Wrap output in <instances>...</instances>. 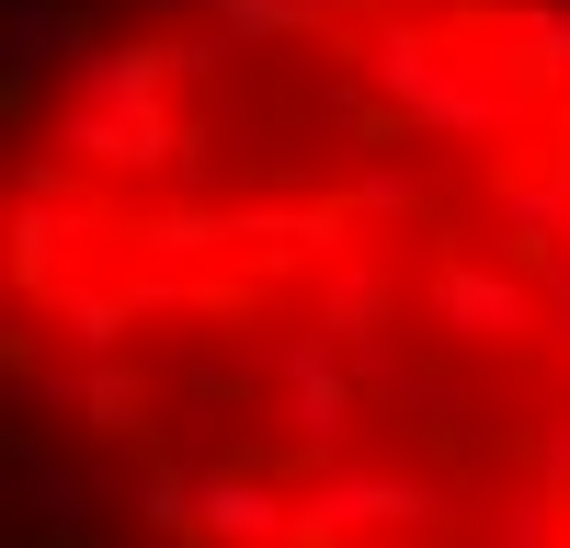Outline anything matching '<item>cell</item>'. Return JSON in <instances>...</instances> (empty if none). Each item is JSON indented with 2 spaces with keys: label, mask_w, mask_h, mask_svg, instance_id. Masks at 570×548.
Segmentation results:
<instances>
[{
  "label": "cell",
  "mask_w": 570,
  "mask_h": 548,
  "mask_svg": "<svg viewBox=\"0 0 570 548\" xmlns=\"http://www.w3.org/2000/svg\"><path fill=\"white\" fill-rule=\"evenodd\" d=\"M12 411L46 548H570V0H46Z\"/></svg>",
  "instance_id": "1"
}]
</instances>
